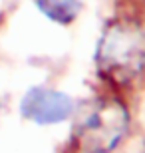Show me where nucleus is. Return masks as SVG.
I'll list each match as a JSON object with an SVG mask.
<instances>
[{
  "mask_svg": "<svg viewBox=\"0 0 145 153\" xmlns=\"http://www.w3.org/2000/svg\"><path fill=\"white\" fill-rule=\"evenodd\" d=\"M20 114L38 125H54L66 121L74 114V102L64 91L36 85L24 94Z\"/></svg>",
  "mask_w": 145,
  "mask_h": 153,
  "instance_id": "3",
  "label": "nucleus"
},
{
  "mask_svg": "<svg viewBox=\"0 0 145 153\" xmlns=\"http://www.w3.org/2000/svg\"><path fill=\"white\" fill-rule=\"evenodd\" d=\"M127 109L115 100H97L78 114L74 135L86 153H109L127 133Z\"/></svg>",
  "mask_w": 145,
  "mask_h": 153,
  "instance_id": "2",
  "label": "nucleus"
},
{
  "mask_svg": "<svg viewBox=\"0 0 145 153\" xmlns=\"http://www.w3.org/2000/svg\"><path fill=\"white\" fill-rule=\"evenodd\" d=\"M38 10L56 24H70L82 10L80 0H36Z\"/></svg>",
  "mask_w": 145,
  "mask_h": 153,
  "instance_id": "4",
  "label": "nucleus"
},
{
  "mask_svg": "<svg viewBox=\"0 0 145 153\" xmlns=\"http://www.w3.org/2000/svg\"><path fill=\"white\" fill-rule=\"evenodd\" d=\"M95 62L101 76L115 84H127L145 68V34L137 24L113 22L100 36Z\"/></svg>",
  "mask_w": 145,
  "mask_h": 153,
  "instance_id": "1",
  "label": "nucleus"
}]
</instances>
